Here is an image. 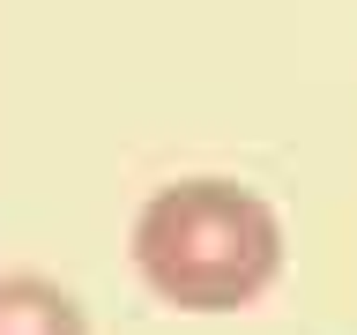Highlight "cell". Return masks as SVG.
<instances>
[{
  "label": "cell",
  "mask_w": 357,
  "mask_h": 335,
  "mask_svg": "<svg viewBox=\"0 0 357 335\" xmlns=\"http://www.w3.org/2000/svg\"><path fill=\"white\" fill-rule=\"evenodd\" d=\"M134 268L178 313H238L283 276V223L238 179H172L134 216Z\"/></svg>",
  "instance_id": "cell-1"
},
{
  "label": "cell",
  "mask_w": 357,
  "mask_h": 335,
  "mask_svg": "<svg viewBox=\"0 0 357 335\" xmlns=\"http://www.w3.org/2000/svg\"><path fill=\"white\" fill-rule=\"evenodd\" d=\"M0 335H89V320L52 276H0Z\"/></svg>",
  "instance_id": "cell-2"
}]
</instances>
